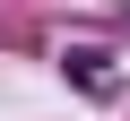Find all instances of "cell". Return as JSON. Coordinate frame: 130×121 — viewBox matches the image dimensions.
I'll return each mask as SVG.
<instances>
[{
    "label": "cell",
    "mask_w": 130,
    "mask_h": 121,
    "mask_svg": "<svg viewBox=\"0 0 130 121\" xmlns=\"http://www.w3.org/2000/svg\"><path fill=\"white\" fill-rule=\"evenodd\" d=\"M70 78H78V87H95V95H113V69H104V52H70Z\"/></svg>",
    "instance_id": "obj_1"
}]
</instances>
